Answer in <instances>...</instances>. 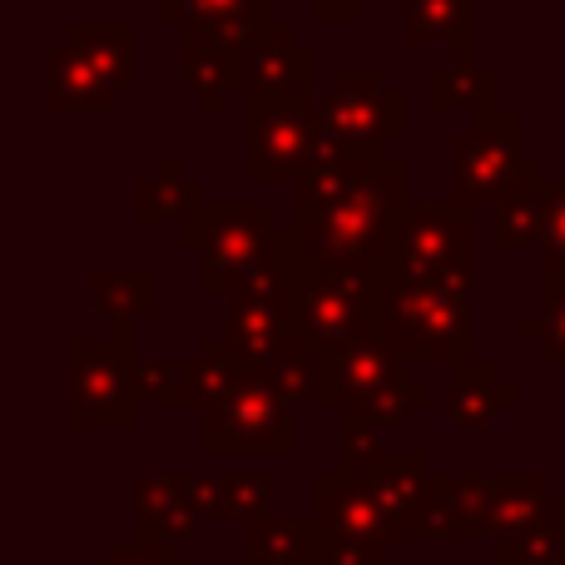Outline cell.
<instances>
[{
  "instance_id": "obj_1",
  "label": "cell",
  "mask_w": 565,
  "mask_h": 565,
  "mask_svg": "<svg viewBox=\"0 0 565 565\" xmlns=\"http://www.w3.org/2000/svg\"><path fill=\"white\" fill-rule=\"evenodd\" d=\"M228 417H234V447H288V422H282L274 397H254V392H238L228 397Z\"/></svg>"
},
{
  "instance_id": "obj_2",
  "label": "cell",
  "mask_w": 565,
  "mask_h": 565,
  "mask_svg": "<svg viewBox=\"0 0 565 565\" xmlns=\"http://www.w3.org/2000/svg\"><path fill=\"white\" fill-rule=\"evenodd\" d=\"M556 322H561V338H565V308L556 312ZM556 322H551V328H556Z\"/></svg>"
}]
</instances>
